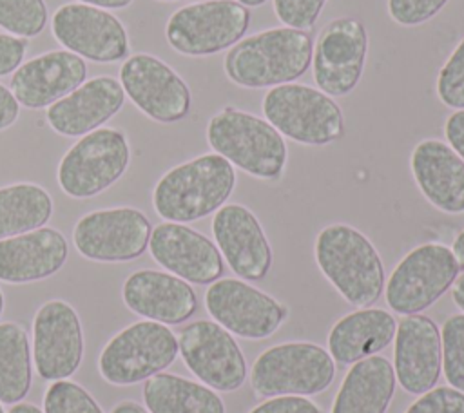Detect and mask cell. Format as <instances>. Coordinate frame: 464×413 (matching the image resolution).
I'll return each mask as SVG.
<instances>
[{"label": "cell", "mask_w": 464, "mask_h": 413, "mask_svg": "<svg viewBox=\"0 0 464 413\" xmlns=\"http://www.w3.org/2000/svg\"><path fill=\"white\" fill-rule=\"evenodd\" d=\"M178 348L187 368L216 391H234L246 379V360L234 341L216 321H194L181 328Z\"/></svg>", "instance_id": "12"}, {"label": "cell", "mask_w": 464, "mask_h": 413, "mask_svg": "<svg viewBox=\"0 0 464 413\" xmlns=\"http://www.w3.org/2000/svg\"><path fill=\"white\" fill-rule=\"evenodd\" d=\"M397 321L381 308H361L341 317L328 333L334 362L353 364L384 350L395 337Z\"/></svg>", "instance_id": "26"}, {"label": "cell", "mask_w": 464, "mask_h": 413, "mask_svg": "<svg viewBox=\"0 0 464 413\" xmlns=\"http://www.w3.org/2000/svg\"><path fill=\"white\" fill-rule=\"evenodd\" d=\"M82 4H87V5H94V7H100V9H123L127 7L132 0H80Z\"/></svg>", "instance_id": "42"}, {"label": "cell", "mask_w": 464, "mask_h": 413, "mask_svg": "<svg viewBox=\"0 0 464 413\" xmlns=\"http://www.w3.org/2000/svg\"><path fill=\"white\" fill-rule=\"evenodd\" d=\"M216 245L230 270L241 279L259 281L272 266V248L257 217L243 205L230 203L212 219Z\"/></svg>", "instance_id": "20"}, {"label": "cell", "mask_w": 464, "mask_h": 413, "mask_svg": "<svg viewBox=\"0 0 464 413\" xmlns=\"http://www.w3.org/2000/svg\"><path fill=\"white\" fill-rule=\"evenodd\" d=\"M310 62V34L294 27H276L234 43L225 56V72L241 87L259 89L297 80Z\"/></svg>", "instance_id": "3"}, {"label": "cell", "mask_w": 464, "mask_h": 413, "mask_svg": "<svg viewBox=\"0 0 464 413\" xmlns=\"http://www.w3.org/2000/svg\"><path fill=\"white\" fill-rule=\"evenodd\" d=\"M5 413H44V409H40L31 402H18V404H13L11 409Z\"/></svg>", "instance_id": "46"}, {"label": "cell", "mask_w": 464, "mask_h": 413, "mask_svg": "<svg viewBox=\"0 0 464 413\" xmlns=\"http://www.w3.org/2000/svg\"><path fill=\"white\" fill-rule=\"evenodd\" d=\"M33 351L18 322H0V402L18 404L31 389Z\"/></svg>", "instance_id": "30"}, {"label": "cell", "mask_w": 464, "mask_h": 413, "mask_svg": "<svg viewBox=\"0 0 464 413\" xmlns=\"http://www.w3.org/2000/svg\"><path fill=\"white\" fill-rule=\"evenodd\" d=\"M4 304H5V301H4V293H2V290H0V315H2V312H4Z\"/></svg>", "instance_id": "48"}, {"label": "cell", "mask_w": 464, "mask_h": 413, "mask_svg": "<svg viewBox=\"0 0 464 413\" xmlns=\"http://www.w3.org/2000/svg\"><path fill=\"white\" fill-rule=\"evenodd\" d=\"M250 13L236 0H205L179 7L165 25L170 47L187 56H207L237 43Z\"/></svg>", "instance_id": "9"}, {"label": "cell", "mask_w": 464, "mask_h": 413, "mask_svg": "<svg viewBox=\"0 0 464 413\" xmlns=\"http://www.w3.org/2000/svg\"><path fill=\"white\" fill-rule=\"evenodd\" d=\"M47 24L44 0H0V27L20 38L38 36Z\"/></svg>", "instance_id": "31"}, {"label": "cell", "mask_w": 464, "mask_h": 413, "mask_svg": "<svg viewBox=\"0 0 464 413\" xmlns=\"http://www.w3.org/2000/svg\"><path fill=\"white\" fill-rule=\"evenodd\" d=\"M67 254L65 235L51 226L0 239V281L24 284L47 279L65 264Z\"/></svg>", "instance_id": "24"}, {"label": "cell", "mask_w": 464, "mask_h": 413, "mask_svg": "<svg viewBox=\"0 0 464 413\" xmlns=\"http://www.w3.org/2000/svg\"><path fill=\"white\" fill-rule=\"evenodd\" d=\"M123 101L125 92L116 78L96 76L49 105L45 118L51 129L62 136H85L111 120Z\"/></svg>", "instance_id": "23"}, {"label": "cell", "mask_w": 464, "mask_h": 413, "mask_svg": "<svg viewBox=\"0 0 464 413\" xmlns=\"http://www.w3.org/2000/svg\"><path fill=\"white\" fill-rule=\"evenodd\" d=\"M149 217L132 206L103 208L85 214L72 230L76 250L100 263H125L140 257L150 239Z\"/></svg>", "instance_id": "11"}, {"label": "cell", "mask_w": 464, "mask_h": 413, "mask_svg": "<svg viewBox=\"0 0 464 413\" xmlns=\"http://www.w3.org/2000/svg\"><path fill=\"white\" fill-rule=\"evenodd\" d=\"M53 214L49 192L36 183L0 187V239L45 226Z\"/></svg>", "instance_id": "29"}, {"label": "cell", "mask_w": 464, "mask_h": 413, "mask_svg": "<svg viewBox=\"0 0 464 413\" xmlns=\"http://www.w3.org/2000/svg\"><path fill=\"white\" fill-rule=\"evenodd\" d=\"M130 149L118 129H96L82 136L58 165L60 188L74 197L87 199L114 185L127 170Z\"/></svg>", "instance_id": "8"}, {"label": "cell", "mask_w": 464, "mask_h": 413, "mask_svg": "<svg viewBox=\"0 0 464 413\" xmlns=\"http://www.w3.org/2000/svg\"><path fill=\"white\" fill-rule=\"evenodd\" d=\"M395 386L393 364L388 359L381 355L361 359L344 375L330 413H386Z\"/></svg>", "instance_id": "27"}, {"label": "cell", "mask_w": 464, "mask_h": 413, "mask_svg": "<svg viewBox=\"0 0 464 413\" xmlns=\"http://www.w3.org/2000/svg\"><path fill=\"white\" fill-rule=\"evenodd\" d=\"M0 413H5V411H4V408H2V402H0Z\"/></svg>", "instance_id": "49"}, {"label": "cell", "mask_w": 464, "mask_h": 413, "mask_svg": "<svg viewBox=\"0 0 464 413\" xmlns=\"http://www.w3.org/2000/svg\"><path fill=\"white\" fill-rule=\"evenodd\" d=\"M27 40L0 33V76L14 72L25 56Z\"/></svg>", "instance_id": "39"}, {"label": "cell", "mask_w": 464, "mask_h": 413, "mask_svg": "<svg viewBox=\"0 0 464 413\" xmlns=\"http://www.w3.org/2000/svg\"><path fill=\"white\" fill-rule=\"evenodd\" d=\"M210 317L243 339H266L279 330L288 312L272 295L239 279L214 281L205 293Z\"/></svg>", "instance_id": "13"}, {"label": "cell", "mask_w": 464, "mask_h": 413, "mask_svg": "<svg viewBox=\"0 0 464 413\" xmlns=\"http://www.w3.org/2000/svg\"><path fill=\"white\" fill-rule=\"evenodd\" d=\"M236 2H239L241 5H250V7H257V5L265 4L266 0H236Z\"/></svg>", "instance_id": "47"}, {"label": "cell", "mask_w": 464, "mask_h": 413, "mask_svg": "<svg viewBox=\"0 0 464 413\" xmlns=\"http://www.w3.org/2000/svg\"><path fill=\"white\" fill-rule=\"evenodd\" d=\"M152 259L187 283L210 284L223 274L219 248L198 230L165 221L152 228L149 239Z\"/></svg>", "instance_id": "18"}, {"label": "cell", "mask_w": 464, "mask_h": 413, "mask_svg": "<svg viewBox=\"0 0 464 413\" xmlns=\"http://www.w3.org/2000/svg\"><path fill=\"white\" fill-rule=\"evenodd\" d=\"M451 252L459 263V268L464 270V228L457 234V237L453 239V245H451Z\"/></svg>", "instance_id": "44"}, {"label": "cell", "mask_w": 464, "mask_h": 413, "mask_svg": "<svg viewBox=\"0 0 464 413\" xmlns=\"http://www.w3.org/2000/svg\"><path fill=\"white\" fill-rule=\"evenodd\" d=\"M448 0H388L390 16L406 27L419 25L433 18Z\"/></svg>", "instance_id": "37"}, {"label": "cell", "mask_w": 464, "mask_h": 413, "mask_svg": "<svg viewBox=\"0 0 464 413\" xmlns=\"http://www.w3.org/2000/svg\"><path fill=\"white\" fill-rule=\"evenodd\" d=\"M404 413H464V393L451 386L431 388Z\"/></svg>", "instance_id": "35"}, {"label": "cell", "mask_w": 464, "mask_h": 413, "mask_svg": "<svg viewBox=\"0 0 464 413\" xmlns=\"http://www.w3.org/2000/svg\"><path fill=\"white\" fill-rule=\"evenodd\" d=\"M54 38L71 53L98 63L118 62L129 53L123 24L105 9L87 4H63L51 20Z\"/></svg>", "instance_id": "16"}, {"label": "cell", "mask_w": 464, "mask_h": 413, "mask_svg": "<svg viewBox=\"0 0 464 413\" xmlns=\"http://www.w3.org/2000/svg\"><path fill=\"white\" fill-rule=\"evenodd\" d=\"M121 297L130 312L163 324H181L198 308L196 293L187 281L158 270L130 274L121 286Z\"/></svg>", "instance_id": "22"}, {"label": "cell", "mask_w": 464, "mask_h": 413, "mask_svg": "<svg viewBox=\"0 0 464 413\" xmlns=\"http://www.w3.org/2000/svg\"><path fill=\"white\" fill-rule=\"evenodd\" d=\"M335 377L330 353L312 342H285L265 350L252 366V389L257 397L317 395Z\"/></svg>", "instance_id": "6"}, {"label": "cell", "mask_w": 464, "mask_h": 413, "mask_svg": "<svg viewBox=\"0 0 464 413\" xmlns=\"http://www.w3.org/2000/svg\"><path fill=\"white\" fill-rule=\"evenodd\" d=\"M440 366L439 326L426 315H406L393 337V371L399 386L410 395H422L435 388Z\"/></svg>", "instance_id": "19"}, {"label": "cell", "mask_w": 464, "mask_h": 413, "mask_svg": "<svg viewBox=\"0 0 464 413\" xmlns=\"http://www.w3.org/2000/svg\"><path fill=\"white\" fill-rule=\"evenodd\" d=\"M163 2H172V0H163Z\"/></svg>", "instance_id": "50"}, {"label": "cell", "mask_w": 464, "mask_h": 413, "mask_svg": "<svg viewBox=\"0 0 464 413\" xmlns=\"http://www.w3.org/2000/svg\"><path fill=\"white\" fill-rule=\"evenodd\" d=\"M319 270L341 293L357 306H372L384 290V266L372 241L343 223L324 226L314 245Z\"/></svg>", "instance_id": "1"}, {"label": "cell", "mask_w": 464, "mask_h": 413, "mask_svg": "<svg viewBox=\"0 0 464 413\" xmlns=\"http://www.w3.org/2000/svg\"><path fill=\"white\" fill-rule=\"evenodd\" d=\"M44 413H103L94 397L72 380H53L44 395Z\"/></svg>", "instance_id": "33"}, {"label": "cell", "mask_w": 464, "mask_h": 413, "mask_svg": "<svg viewBox=\"0 0 464 413\" xmlns=\"http://www.w3.org/2000/svg\"><path fill=\"white\" fill-rule=\"evenodd\" d=\"M442 371L448 384L464 393V313H455L442 324Z\"/></svg>", "instance_id": "32"}, {"label": "cell", "mask_w": 464, "mask_h": 413, "mask_svg": "<svg viewBox=\"0 0 464 413\" xmlns=\"http://www.w3.org/2000/svg\"><path fill=\"white\" fill-rule=\"evenodd\" d=\"M20 114V103L11 89L0 83V130L11 127Z\"/></svg>", "instance_id": "41"}, {"label": "cell", "mask_w": 464, "mask_h": 413, "mask_svg": "<svg viewBox=\"0 0 464 413\" xmlns=\"http://www.w3.org/2000/svg\"><path fill=\"white\" fill-rule=\"evenodd\" d=\"M451 297H453V303L464 312V274L457 275V279L453 281Z\"/></svg>", "instance_id": "43"}, {"label": "cell", "mask_w": 464, "mask_h": 413, "mask_svg": "<svg viewBox=\"0 0 464 413\" xmlns=\"http://www.w3.org/2000/svg\"><path fill=\"white\" fill-rule=\"evenodd\" d=\"M368 51V34L357 18L332 20L314 49V80L328 96H344L361 80Z\"/></svg>", "instance_id": "17"}, {"label": "cell", "mask_w": 464, "mask_h": 413, "mask_svg": "<svg viewBox=\"0 0 464 413\" xmlns=\"http://www.w3.org/2000/svg\"><path fill=\"white\" fill-rule=\"evenodd\" d=\"M437 96L446 107L464 109V38L439 71Z\"/></svg>", "instance_id": "34"}, {"label": "cell", "mask_w": 464, "mask_h": 413, "mask_svg": "<svg viewBox=\"0 0 464 413\" xmlns=\"http://www.w3.org/2000/svg\"><path fill=\"white\" fill-rule=\"evenodd\" d=\"M236 185L234 167L219 154H203L165 172L154 187L160 217L190 223L219 210Z\"/></svg>", "instance_id": "2"}, {"label": "cell", "mask_w": 464, "mask_h": 413, "mask_svg": "<svg viewBox=\"0 0 464 413\" xmlns=\"http://www.w3.org/2000/svg\"><path fill=\"white\" fill-rule=\"evenodd\" d=\"M83 359V331L76 310L60 299L44 303L33 319V364L45 380L71 377Z\"/></svg>", "instance_id": "15"}, {"label": "cell", "mask_w": 464, "mask_h": 413, "mask_svg": "<svg viewBox=\"0 0 464 413\" xmlns=\"http://www.w3.org/2000/svg\"><path fill=\"white\" fill-rule=\"evenodd\" d=\"M266 121L281 134L303 145H326L343 136L341 107L323 91L303 83L272 87L263 98Z\"/></svg>", "instance_id": "5"}, {"label": "cell", "mask_w": 464, "mask_h": 413, "mask_svg": "<svg viewBox=\"0 0 464 413\" xmlns=\"http://www.w3.org/2000/svg\"><path fill=\"white\" fill-rule=\"evenodd\" d=\"M422 196L448 214L464 212V159L439 139H422L410 158Z\"/></svg>", "instance_id": "25"}, {"label": "cell", "mask_w": 464, "mask_h": 413, "mask_svg": "<svg viewBox=\"0 0 464 413\" xmlns=\"http://www.w3.org/2000/svg\"><path fill=\"white\" fill-rule=\"evenodd\" d=\"M248 413H321L319 406L301 395L270 397Z\"/></svg>", "instance_id": "38"}, {"label": "cell", "mask_w": 464, "mask_h": 413, "mask_svg": "<svg viewBox=\"0 0 464 413\" xmlns=\"http://www.w3.org/2000/svg\"><path fill=\"white\" fill-rule=\"evenodd\" d=\"M459 263L451 248L426 243L408 252L386 283L388 306L402 315H413L430 308L453 284Z\"/></svg>", "instance_id": "10"}, {"label": "cell", "mask_w": 464, "mask_h": 413, "mask_svg": "<svg viewBox=\"0 0 464 413\" xmlns=\"http://www.w3.org/2000/svg\"><path fill=\"white\" fill-rule=\"evenodd\" d=\"M444 136L450 147L464 159V109L448 116L444 123Z\"/></svg>", "instance_id": "40"}, {"label": "cell", "mask_w": 464, "mask_h": 413, "mask_svg": "<svg viewBox=\"0 0 464 413\" xmlns=\"http://www.w3.org/2000/svg\"><path fill=\"white\" fill-rule=\"evenodd\" d=\"M207 141L230 165L259 179H277L286 165V143L266 121L227 107L207 125Z\"/></svg>", "instance_id": "4"}, {"label": "cell", "mask_w": 464, "mask_h": 413, "mask_svg": "<svg viewBox=\"0 0 464 413\" xmlns=\"http://www.w3.org/2000/svg\"><path fill=\"white\" fill-rule=\"evenodd\" d=\"M111 413H149L143 406H140L138 402H132V400H123L120 404H116Z\"/></svg>", "instance_id": "45"}, {"label": "cell", "mask_w": 464, "mask_h": 413, "mask_svg": "<svg viewBox=\"0 0 464 413\" xmlns=\"http://www.w3.org/2000/svg\"><path fill=\"white\" fill-rule=\"evenodd\" d=\"M120 83L130 101L160 123L183 120L190 110V91L183 78L152 54L129 56L120 69Z\"/></svg>", "instance_id": "14"}, {"label": "cell", "mask_w": 464, "mask_h": 413, "mask_svg": "<svg viewBox=\"0 0 464 413\" xmlns=\"http://www.w3.org/2000/svg\"><path fill=\"white\" fill-rule=\"evenodd\" d=\"M143 402L149 413H225V404L212 388L172 373L147 379Z\"/></svg>", "instance_id": "28"}, {"label": "cell", "mask_w": 464, "mask_h": 413, "mask_svg": "<svg viewBox=\"0 0 464 413\" xmlns=\"http://www.w3.org/2000/svg\"><path fill=\"white\" fill-rule=\"evenodd\" d=\"M326 0H274V11L277 18L294 29H310L323 9Z\"/></svg>", "instance_id": "36"}, {"label": "cell", "mask_w": 464, "mask_h": 413, "mask_svg": "<svg viewBox=\"0 0 464 413\" xmlns=\"http://www.w3.org/2000/svg\"><path fill=\"white\" fill-rule=\"evenodd\" d=\"M179 353L178 337L163 322L138 321L118 331L102 350L100 375L114 386H130L169 368Z\"/></svg>", "instance_id": "7"}, {"label": "cell", "mask_w": 464, "mask_h": 413, "mask_svg": "<svg viewBox=\"0 0 464 413\" xmlns=\"http://www.w3.org/2000/svg\"><path fill=\"white\" fill-rule=\"evenodd\" d=\"M85 78V60L67 49H58L22 63L11 76V89L20 105L44 109L72 92Z\"/></svg>", "instance_id": "21"}]
</instances>
